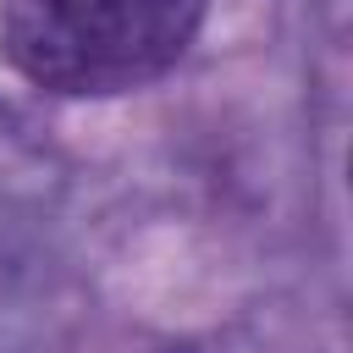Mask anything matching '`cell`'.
Returning a JSON list of instances; mask_svg holds the SVG:
<instances>
[{
	"mask_svg": "<svg viewBox=\"0 0 353 353\" xmlns=\"http://www.w3.org/2000/svg\"><path fill=\"white\" fill-rule=\"evenodd\" d=\"M210 0H0V61L50 99H121L171 77Z\"/></svg>",
	"mask_w": 353,
	"mask_h": 353,
	"instance_id": "obj_1",
	"label": "cell"
},
{
	"mask_svg": "<svg viewBox=\"0 0 353 353\" xmlns=\"http://www.w3.org/2000/svg\"><path fill=\"white\" fill-rule=\"evenodd\" d=\"M160 353H199V347H160Z\"/></svg>",
	"mask_w": 353,
	"mask_h": 353,
	"instance_id": "obj_2",
	"label": "cell"
}]
</instances>
